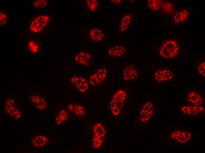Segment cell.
<instances>
[{"label":"cell","mask_w":205,"mask_h":153,"mask_svg":"<svg viewBox=\"0 0 205 153\" xmlns=\"http://www.w3.org/2000/svg\"><path fill=\"white\" fill-rule=\"evenodd\" d=\"M104 139L94 136L92 140V146L96 149L99 148L102 146Z\"/></svg>","instance_id":"obj_29"},{"label":"cell","mask_w":205,"mask_h":153,"mask_svg":"<svg viewBox=\"0 0 205 153\" xmlns=\"http://www.w3.org/2000/svg\"><path fill=\"white\" fill-rule=\"evenodd\" d=\"M179 44L175 40L169 39L165 41L161 45L158 54L162 59L169 60L175 58L180 53Z\"/></svg>","instance_id":"obj_2"},{"label":"cell","mask_w":205,"mask_h":153,"mask_svg":"<svg viewBox=\"0 0 205 153\" xmlns=\"http://www.w3.org/2000/svg\"><path fill=\"white\" fill-rule=\"evenodd\" d=\"M25 44L26 50L29 55H36L40 51L41 43L37 37L31 36L27 38L25 41Z\"/></svg>","instance_id":"obj_9"},{"label":"cell","mask_w":205,"mask_h":153,"mask_svg":"<svg viewBox=\"0 0 205 153\" xmlns=\"http://www.w3.org/2000/svg\"><path fill=\"white\" fill-rule=\"evenodd\" d=\"M47 101L44 98H41L39 101L34 106V107L36 109L40 111L44 110L47 107Z\"/></svg>","instance_id":"obj_27"},{"label":"cell","mask_w":205,"mask_h":153,"mask_svg":"<svg viewBox=\"0 0 205 153\" xmlns=\"http://www.w3.org/2000/svg\"><path fill=\"white\" fill-rule=\"evenodd\" d=\"M186 103L194 106L204 105V96L201 91L196 89H188L185 92Z\"/></svg>","instance_id":"obj_6"},{"label":"cell","mask_w":205,"mask_h":153,"mask_svg":"<svg viewBox=\"0 0 205 153\" xmlns=\"http://www.w3.org/2000/svg\"><path fill=\"white\" fill-rule=\"evenodd\" d=\"M68 109L72 113L78 117H83L85 114L84 107L80 104L76 103H72L68 105Z\"/></svg>","instance_id":"obj_18"},{"label":"cell","mask_w":205,"mask_h":153,"mask_svg":"<svg viewBox=\"0 0 205 153\" xmlns=\"http://www.w3.org/2000/svg\"><path fill=\"white\" fill-rule=\"evenodd\" d=\"M107 71L104 67L97 69L90 76L89 83L92 86H97L102 83L107 76Z\"/></svg>","instance_id":"obj_11"},{"label":"cell","mask_w":205,"mask_h":153,"mask_svg":"<svg viewBox=\"0 0 205 153\" xmlns=\"http://www.w3.org/2000/svg\"><path fill=\"white\" fill-rule=\"evenodd\" d=\"M88 39L95 43H100L104 39L105 32L101 27H94L90 28L88 31Z\"/></svg>","instance_id":"obj_13"},{"label":"cell","mask_w":205,"mask_h":153,"mask_svg":"<svg viewBox=\"0 0 205 153\" xmlns=\"http://www.w3.org/2000/svg\"><path fill=\"white\" fill-rule=\"evenodd\" d=\"M155 107L152 102L147 101L143 104L139 113V118L142 122L149 121L153 117Z\"/></svg>","instance_id":"obj_8"},{"label":"cell","mask_w":205,"mask_h":153,"mask_svg":"<svg viewBox=\"0 0 205 153\" xmlns=\"http://www.w3.org/2000/svg\"><path fill=\"white\" fill-rule=\"evenodd\" d=\"M50 19V15L47 14L34 15L30 18L27 24V30L31 34L41 33L48 27Z\"/></svg>","instance_id":"obj_1"},{"label":"cell","mask_w":205,"mask_h":153,"mask_svg":"<svg viewBox=\"0 0 205 153\" xmlns=\"http://www.w3.org/2000/svg\"><path fill=\"white\" fill-rule=\"evenodd\" d=\"M110 1L113 4L116 6H118L123 4L125 1L123 0H110Z\"/></svg>","instance_id":"obj_33"},{"label":"cell","mask_w":205,"mask_h":153,"mask_svg":"<svg viewBox=\"0 0 205 153\" xmlns=\"http://www.w3.org/2000/svg\"><path fill=\"white\" fill-rule=\"evenodd\" d=\"M133 17L130 13H127L123 15L119 20L117 27V32L123 33L130 28L132 23Z\"/></svg>","instance_id":"obj_14"},{"label":"cell","mask_w":205,"mask_h":153,"mask_svg":"<svg viewBox=\"0 0 205 153\" xmlns=\"http://www.w3.org/2000/svg\"><path fill=\"white\" fill-rule=\"evenodd\" d=\"M68 117V113L65 109H62L58 111L55 119V122L59 125L65 121Z\"/></svg>","instance_id":"obj_22"},{"label":"cell","mask_w":205,"mask_h":153,"mask_svg":"<svg viewBox=\"0 0 205 153\" xmlns=\"http://www.w3.org/2000/svg\"><path fill=\"white\" fill-rule=\"evenodd\" d=\"M170 139L178 144L184 145L190 143L194 138V134L191 131L176 129L171 132Z\"/></svg>","instance_id":"obj_5"},{"label":"cell","mask_w":205,"mask_h":153,"mask_svg":"<svg viewBox=\"0 0 205 153\" xmlns=\"http://www.w3.org/2000/svg\"><path fill=\"white\" fill-rule=\"evenodd\" d=\"M196 73L198 76L201 79H205V62L204 61H201L198 62Z\"/></svg>","instance_id":"obj_26"},{"label":"cell","mask_w":205,"mask_h":153,"mask_svg":"<svg viewBox=\"0 0 205 153\" xmlns=\"http://www.w3.org/2000/svg\"><path fill=\"white\" fill-rule=\"evenodd\" d=\"M138 77L136 68L133 65L128 64L123 67L122 71V79L123 81H134Z\"/></svg>","instance_id":"obj_12"},{"label":"cell","mask_w":205,"mask_h":153,"mask_svg":"<svg viewBox=\"0 0 205 153\" xmlns=\"http://www.w3.org/2000/svg\"><path fill=\"white\" fill-rule=\"evenodd\" d=\"M163 10L164 12L166 14H171L174 10V6L170 2H166L164 3L163 6Z\"/></svg>","instance_id":"obj_28"},{"label":"cell","mask_w":205,"mask_h":153,"mask_svg":"<svg viewBox=\"0 0 205 153\" xmlns=\"http://www.w3.org/2000/svg\"><path fill=\"white\" fill-rule=\"evenodd\" d=\"M127 98V93L123 89L117 90L113 95L110 104L112 114L115 116L120 115L124 106Z\"/></svg>","instance_id":"obj_3"},{"label":"cell","mask_w":205,"mask_h":153,"mask_svg":"<svg viewBox=\"0 0 205 153\" xmlns=\"http://www.w3.org/2000/svg\"><path fill=\"white\" fill-rule=\"evenodd\" d=\"M48 4V0H36L33 1L32 7L34 9L40 10L46 9Z\"/></svg>","instance_id":"obj_23"},{"label":"cell","mask_w":205,"mask_h":153,"mask_svg":"<svg viewBox=\"0 0 205 153\" xmlns=\"http://www.w3.org/2000/svg\"><path fill=\"white\" fill-rule=\"evenodd\" d=\"M189 14V11L187 9H180L174 14L173 17V21L176 24L183 22L187 18Z\"/></svg>","instance_id":"obj_20"},{"label":"cell","mask_w":205,"mask_h":153,"mask_svg":"<svg viewBox=\"0 0 205 153\" xmlns=\"http://www.w3.org/2000/svg\"><path fill=\"white\" fill-rule=\"evenodd\" d=\"M151 78L158 84L169 82L173 80L174 76L173 71L166 66L156 67L151 74Z\"/></svg>","instance_id":"obj_4"},{"label":"cell","mask_w":205,"mask_h":153,"mask_svg":"<svg viewBox=\"0 0 205 153\" xmlns=\"http://www.w3.org/2000/svg\"><path fill=\"white\" fill-rule=\"evenodd\" d=\"M19 110V109L14 106L13 109L9 114L10 116L11 117H12L14 118L17 114Z\"/></svg>","instance_id":"obj_31"},{"label":"cell","mask_w":205,"mask_h":153,"mask_svg":"<svg viewBox=\"0 0 205 153\" xmlns=\"http://www.w3.org/2000/svg\"><path fill=\"white\" fill-rule=\"evenodd\" d=\"M41 98L39 94L37 93H31L29 97V100L34 106L39 101Z\"/></svg>","instance_id":"obj_30"},{"label":"cell","mask_w":205,"mask_h":153,"mask_svg":"<svg viewBox=\"0 0 205 153\" xmlns=\"http://www.w3.org/2000/svg\"><path fill=\"white\" fill-rule=\"evenodd\" d=\"M92 58V54L89 52L80 51L75 55V60L78 64L87 66L90 64Z\"/></svg>","instance_id":"obj_16"},{"label":"cell","mask_w":205,"mask_h":153,"mask_svg":"<svg viewBox=\"0 0 205 153\" xmlns=\"http://www.w3.org/2000/svg\"><path fill=\"white\" fill-rule=\"evenodd\" d=\"M205 110L204 105L196 106L186 103L181 105L179 112L185 117L195 118L199 116Z\"/></svg>","instance_id":"obj_7"},{"label":"cell","mask_w":205,"mask_h":153,"mask_svg":"<svg viewBox=\"0 0 205 153\" xmlns=\"http://www.w3.org/2000/svg\"><path fill=\"white\" fill-rule=\"evenodd\" d=\"M86 9L90 13H95L100 9V1L98 0H86L84 1Z\"/></svg>","instance_id":"obj_19"},{"label":"cell","mask_w":205,"mask_h":153,"mask_svg":"<svg viewBox=\"0 0 205 153\" xmlns=\"http://www.w3.org/2000/svg\"><path fill=\"white\" fill-rule=\"evenodd\" d=\"M162 1L159 0H148L146 3L147 7L151 9L157 11L161 8Z\"/></svg>","instance_id":"obj_24"},{"label":"cell","mask_w":205,"mask_h":153,"mask_svg":"<svg viewBox=\"0 0 205 153\" xmlns=\"http://www.w3.org/2000/svg\"><path fill=\"white\" fill-rule=\"evenodd\" d=\"M125 47L120 44H116L110 46L108 50V54L111 57L119 58L124 55Z\"/></svg>","instance_id":"obj_15"},{"label":"cell","mask_w":205,"mask_h":153,"mask_svg":"<svg viewBox=\"0 0 205 153\" xmlns=\"http://www.w3.org/2000/svg\"><path fill=\"white\" fill-rule=\"evenodd\" d=\"M48 137L43 134H38L33 136L30 139V142L33 147L41 148L45 146L48 143Z\"/></svg>","instance_id":"obj_17"},{"label":"cell","mask_w":205,"mask_h":153,"mask_svg":"<svg viewBox=\"0 0 205 153\" xmlns=\"http://www.w3.org/2000/svg\"><path fill=\"white\" fill-rule=\"evenodd\" d=\"M14 103V100L11 98H10L6 100L5 104L10 106H13Z\"/></svg>","instance_id":"obj_32"},{"label":"cell","mask_w":205,"mask_h":153,"mask_svg":"<svg viewBox=\"0 0 205 153\" xmlns=\"http://www.w3.org/2000/svg\"><path fill=\"white\" fill-rule=\"evenodd\" d=\"M9 15L6 10L0 9V26L1 27L4 26L8 22Z\"/></svg>","instance_id":"obj_25"},{"label":"cell","mask_w":205,"mask_h":153,"mask_svg":"<svg viewBox=\"0 0 205 153\" xmlns=\"http://www.w3.org/2000/svg\"><path fill=\"white\" fill-rule=\"evenodd\" d=\"M22 116V112L19 110L18 112H17V114L15 116V117L14 118V119L16 121H17L19 120Z\"/></svg>","instance_id":"obj_34"},{"label":"cell","mask_w":205,"mask_h":153,"mask_svg":"<svg viewBox=\"0 0 205 153\" xmlns=\"http://www.w3.org/2000/svg\"><path fill=\"white\" fill-rule=\"evenodd\" d=\"M93 132L94 136L104 139L106 131L104 126L101 123L98 122L95 124L93 127Z\"/></svg>","instance_id":"obj_21"},{"label":"cell","mask_w":205,"mask_h":153,"mask_svg":"<svg viewBox=\"0 0 205 153\" xmlns=\"http://www.w3.org/2000/svg\"><path fill=\"white\" fill-rule=\"evenodd\" d=\"M70 82L76 90L81 93H85L89 88L88 82L85 78L82 75L71 76Z\"/></svg>","instance_id":"obj_10"}]
</instances>
